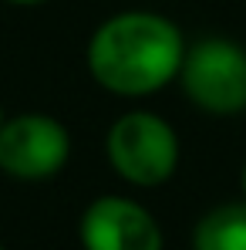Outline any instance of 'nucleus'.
I'll use <instances>...</instances> for the list:
<instances>
[{
    "mask_svg": "<svg viewBox=\"0 0 246 250\" xmlns=\"http://www.w3.org/2000/svg\"><path fill=\"white\" fill-rule=\"evenodd\" d=\"M182 34L159 14H118L98 27L88 47L95 82L115 95H149L179 75Z\"/></svg>",
    "mask_w": 246,
    "mask_h": 250,
    "instance_id": "1",
    "label": "nucleus"
},
{
    "mask_svg": "<svg viewBox=\"0 0 246 250\" xmlns=\"http://www.w3.org/2000/svg\"><path fill=\"white\" fill-rule=\"evenodd\" d=\"M182 88L209 115H240L246 108V51L226 38H206L182 58Z\"/></svg>",
    "mask_w": 246,
    "mask_h": 250,
    "instance_id": "2",
    "label": "nucleus"
},
{
    "mask_svg": "<svg viewBox=\"0 0 246 250\" xmlns=\"http://www.w3.org/2000/svg\"><path fill=\"white\" fill-rule=\"evenodd\" d=\"M108 159L135 186H159L165 183L179 163L175 132L159 115L128 112L108 132Z\"/></svg>",
    "mask_w": 246,
    "mask_h": 250,
    "instance_id": "3",
    "label": "nucleus"
},
{
    "mask_svg": "<svg viewBox=\"0 0 246 250\" xmlns=\"http://www.w3.org/2000/svg\"><path fill=\"white\" fill-rule=\"evenodd\" d=\"M68 132L44 115H17L0 125V169L20 179H41L64 166Z\"/></svg>",
    "mask_w": 246,
    "mask_h": 250,
    "instance_id": "4",
    "label": "nucleus"
},
{
    "mask_svg": "<svg viewBox=\"0 0 246 250\" xmlns=\"http://www.w3.org/2000/svg\"><path fill=\"white\" fill-rule=\"evenodd\" d=\"M81 240L88 250H162L159 223L132 200H95L81 220Z\"/></svg>",
    "mask_w": 246,
    "mask_h": 250,
    "instance_id": "5",
    "label": "nucleus"
},
{
    "mask_svg": "<svg viewBox=\"0 0 246 250\" xmlns=\"http://www.w3.org/2000/svg\"><path fill=\"white\" fill-rule=\"evenodd\" d=\"M196 250H246V203L209 209L192 237Z\"/></svg>",
    "mask_w": 246,
    "mask_h": 250,
    "instance_id": "6",
    "label": "nucleus"
},
{
    "mask_svg": "<svg viewBox=\"0 0 246 250\" xmlns=\"http://www.w3.org/2000/svg\"><path fill=\"white\" fill-rule=\"evenodd\" d=\"M10 3H41V0H10Z\"/></svg>",
    "mask_w": 246,
    "mask_h": 250,
    "instance_id": "7",
    "label": "nucleus"
},
{
    "mask_svg": "<svg viewBox=\"0 0 246 250\" xmlns=\"http://www.w3.org/2000/svg\"><path fill=\"white\" fill-rule=\"evenodd\" d=\"M243 193H246V169H243Z\"/></svg>",
    "mask_w": 246,
    "mask_h": 250,
    "instance_id": "8",
    "label": "nucleus"
}]
</instances>
